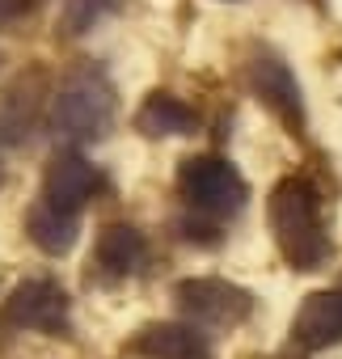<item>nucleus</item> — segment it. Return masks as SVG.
<instances>
[{
	"mask_svg": "<svg viewBox=\"0 0 342 359\" xmlns=\"http://www.w3.org/2000/svg\"><path fill=\"white\" fill-rule=\"evenodd\" d=\"M266 220L275 233L279 254L287 258L292 271H317L329 258V237H325V220H321V195L304 177H283L271 191L266 203Z\"/></svg>",
	"mask_w": 342,
	"mask_h": 359,
	"instance_id": "obj_1",
	"label": "nucleus"
},
{
	"mask_svg": "<svg viewBox=\"0 0 342 359\" xmlns=\"http://www.w3.org/2000/svg\"><path fill=\"white\" fill-rule=\"evenodd\" d=\"M110 123H114V89L102 72L81 68L55 89V97H51L55 135L85 144V140H102L110 131Z\"/></svg>",
	"mask_w": 342,
	"mask_h": 359,
	"instance_id": "obj_2",
	"label": "nucleus"
},
{
	"mask_svg": "<svg viewBox=\"0 0 342 359\" xmlns=\"http://www.w3.org/2000/svg\"><path fill=\"white\" fill-rule=\"evenodd\" d=\"M178 195L203 216H237L249 199L245 177L224 156H191L178 169Z\"/></svg>",
	"mask_w": 342,
	"mask_h": 359,
	"instance_id": "obj_3",
	"label": "nucleus"
},
{
	"mask_svg": "<svg viewBox=\"0 0 342 359\" xmlns=\"http://www.w3.org/2000/svg\"><path fill=\"white\" fill-rule=\"evenodd\" d=\"M174 300L178 309L199 321V325H241L254 309V296L228 279H212V275H199V279H182L174 287Z\"/></svg>",
	"mask_w": 342,
	"mask_h": 359,
	"instance_id": "obj_4",
	"label": "nucleus"
},
{
	"mask_svg": "<svg viewBox=\"0 0 342 359\" xmlns=\"http://www.w3.org/2000/svg\"><path fill=\"white\" fill-rule=\"evenodd\" d=\"M249 85H254V93H258V102L283 123V127H292L296 135L308 127V114H304V97H300V81H296V72L287 68V60H279L275 51H254V60H249Z\"/></svg>",
	"mask_w": 342,
	"mask_h": 359,
	"instance_id": "obj_5",
	"label": "nucleus"
},
{
	"mask_svg": "<svg viewBox=\"0 0 342 359\" xmlns=\"http://www.w3.org/2000/svg\"><path fill=\"white\" fill-rule=\"evenodd\" d=\"M0 321L9 330H47V334H64L68 330V296L60 283L51 279H26L22 287H13V296L0 309Z\"/></svg>",
	"mask_w": 342,
	"mask_h": 359,
	"instance_id": "obj_6",
	"label": "nucleus"
},
{
	"mask_svg": "<svg viewBox=\"0 0 342 359\" xmlns=\"http://www.w3.org/2000/svg\"><path fill=\"white\" fill-rule=\"evenodd\" d=\"M97 187H102V177L81 152H55L47 173H43V203L81 216V208L93 199Z\"/></svg>",
	"mask_w": 342,
	"mask_h": 359,
	"instance_id": "obj_7",
	"label": "nucleus"
},
{
	"mask_svg": "<svg viewBox=\"0 0 342 359\" xmlns=\"http://www.w3.org/2000/svg\"><path fill=\"white\" fill-rule=\"evenodd\" d=\"M43 93H47L43 72L18 76L13 85L0 89V148H13L30 135V127L39 118V106H43Z\"/></svg>",
	"mask_w": 342,
	"mask_h": 359,
	"instance_id": "obj_8",
	"label": "nucleus"
},
{
	"mask_svg": "<svg viewBox=\"0 0 342 359\" xmlns=\"http://www.w3.org/2000/svg\"><path fill=\"white\" fill-rule=\"evenodd\" d=\"M292 338L304 351H325V346L342 342V287L338 292H313L292 321Z\"/></svg>",
	"mask_w": 342,
	"mask_h": 359,
	"instance_id": "obj_9",
	"label": "nucleus"
},
{
	"mask_svg": "<svg viewBox=\"0 0 342 359\" xmlns=\"http://www.w3.org/2000/svg\"><path fill=\"white\" fill-rule=\"evenodd\" d=\"M135 131H144L148 140H165V135H195L199 131V114L174 97V93H152L139 110H135Z\"/></svg>",
	"mask_w": 342,
	"mask_h": 359,
	"instance_id": "obj_10",
	"label": "nucleus"
},
{
	"mask_svg": "<svg viewBox=\"0 0 342 359\" xmlns=\"http://www.w3.org/2000/svg\"><path fill=\"white\" fill-rule=\"evenodd\" d=\"M135 351H144L148 359H212L207 338L195 325H174V321L148 325L135 338Z\"/></svg>",
	"mask_w": 342,
	"mask_h": 359,
	"instance_id": "obj_11",
	"label": "nucleus"
},
{
	"mask_svg": "<svg viewBox=\"0 0 342 359\" xmlns=\"http://www.w3.org/2000/svg\"><path fill=\"white\" fill-rule=\"evenodd\" d=\"M26 233H30V241H34L43 254L64 258V254L76 245V237H81V216H76V212H60V208H51V203L39 199V203L26 212Z\"/></svg>",
	"mask_w": 342,
	"mask_h": 359,
	"instance_id": "obj_12",
	"label": "nucleus"
},
{
	"mask_svg": "<svg viewBox=\"0 0 342 359\" xmlns=\"http://www.w3.org/2000/svg\"><path fill=\"white\" fill-rule=\"evenodd\" d=\"M148 245H144V233L131 229V224H110L102 229L97 237V262L110 271V275H131L139 262H144Z\"/></svg>",
	"mask_w": 342,
	"mask_h": 359,
	"instance_id": "obj_13",
	"label": "nucleus"
},
{
	"mask_svg": "<svg viewBox=\"0 0 342 359\" xmlns=\"http://www.w3.org/2000/svg\"><path fill=\"white\" fill-rule=\"evenodd\" d=\"M114 9H118V0H64V9L55 18V34L60 39H81Z\"/></svg>",
	"mask_w": 342,
	"mask_h": 359,
	"instance_id": "obj_14",
	"label": "nucleus"
},
{
	"mask_svg": "<svg viewBox=\"0 0 342 359\" xmlns=\"http://www.w3.org/2000/svg\"><path fill=\"white\" fill-rule=\"evenodd\" d=\"M34 9V0H0V26H13Z\"/></svg>",
	"mask_w": 342,
	"mask_h": 359,
	"instance_id": "obj_15",
	"label": "nucleus"
},
{
	"mask_svg": "<svg viewBox=\"0 0 342 359\" xmlns=\"http://www.w3.org/2000/svg\"><path fill=\"white\" fill-rule=\"evenodd\" d=\"M0 182H5V169H0Z\"/></svg>",
	"mask_w": 342,
	"mask_h": 359,
	"instance_id": "obj_16",
	"label": "nucleus"
},
{
	"mask_svg": "<svg viewBox=\"0 0 342 359\" xmlns=\"http://www.w3.org/2000/svg\"><path fill=\"white\" fill-rule=\"evenodd\" d=\"M0 64H5V51H0Z\"/></svg>",
	"mask_w": 342,
	"mask_h": 359,
	"instance_id": "obj_17",
	"label": "nucleus"
}]
</instances>
